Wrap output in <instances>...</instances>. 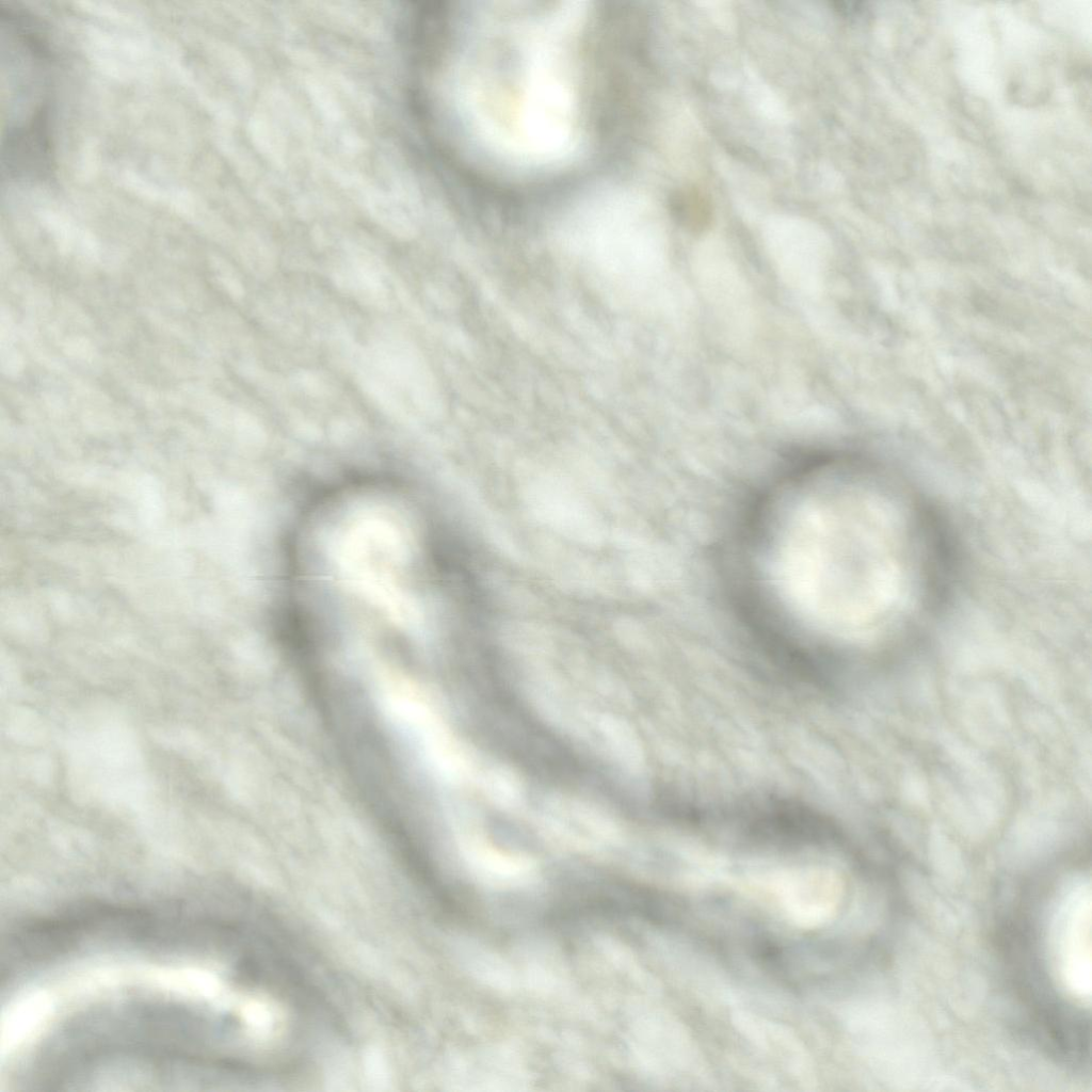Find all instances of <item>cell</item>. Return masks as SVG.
Returning a JSON list of instances; mask_svg holds the SVG:
<instances>
[{
    "label": "cell",
    "instance_id": "obj_1",
    "mask_svg": "<svg viewBox=\"0 0 1092 1092\" xmlns=\"http://www.w3.org/2000/svg\"><path fill=\"white\" fill-rule=\"evenodd\" d=\"M579 3L503 2L480 10L460 71V100L477 138L513 162L567 156L578 125Z\"/></svg>",
    "mask_w": 1092,
    "mask_h": 1092
},
{
    "label": "cell",
    "instance_id": "obj_2",
    "mask_svg": "<svg viewBox=\"0 0 1092 1092\" xmlns=\"http://www.w3.org/2000/svg\"><path fill=\"white\" fill-rule=\"evenodd\" d=\"M52 156L50 109L45 103L25 122L7 128L2 144L3 175L12 180L48 179Z\"/></svg>",
    "mask_w": 1092,
    "mask_h": 1092
},
{
    "label": "cell",
    "instance_id": "obj_3",
    "mask_svg": "<svg viewBox=\"0 0 1092 1092\" xmlns=\"http://www.w3.org/2000/svg\"><path fill=\"white\" fill-rule=\"evenodd\" d=\"M543 823L551 832L572 839H609L619 834V823L606 812L565 796L546 801Z\"/></svg>",
    "mask_w": 1092,
    "mask_h": 1092
},
{
    "label": "cell",
    "instance_id": "obj_4",
    "mask_svg": "<svg viewBox=\"0 0 1092 1092\" xmlns=\"http://www.w3.org/2000/svg\"><path fill=\"white\" fill-rule=\"evenodd\" d=\"M780 898L794 921L816 926L824 922L833 911L835 892L828 881H808L786 886L780 892Z\"/></svg>",
    "mask_w": 1092,
    "mask_h": 1092
},
{
    "label": "cell",
    "instance_id": "obj_5",
    "mask_svg": "<svg viewBox=\"0 0 1092 1092\" xmlns=\"http://www.w3.org/2000/svg\"><path fill=\"white\" fill-rule=\"evenodd\" d=\"M478 781L485 796L501 809L515 810L521 805L524 788L510 769L491 766L478 774Z\"/></svg>",
    "mask_w": 1092,
    "mask_h": 1092
},
{
    "label": "cell",
    "instance_id": "obj_6",
    "mask_svg": "<svg viewBox=\"0 0 1092 1092\" xmlns=\"http://www.w3.org/2000/svg\"><path fill=\"white\" fill-rule=\"evenodd\" d=\"M591 723L606 753L617 765L630 766L635 760V742L627 724L611 713L594 716Z\"/></svg>",
    "mask_w": 1092,
    "mask_h": 1092
},
{
    "label": "cell",
    "instance_id": "obj_7",
    "mask_svg": "<svg viewBox=\"0 0 1092 1092\" xmlns=\"http://www.w3.org/2000/svg\"><path fill=\"white\" fill-rule=\"evenodd\" d=\"M671 211L676 220L693 231L704 229L711 220L709 197L696 187L686 186L671 197Z\"/></svg>",
    "mask_w": 1092,
    "mask_h": 1092
}]
</instances>
